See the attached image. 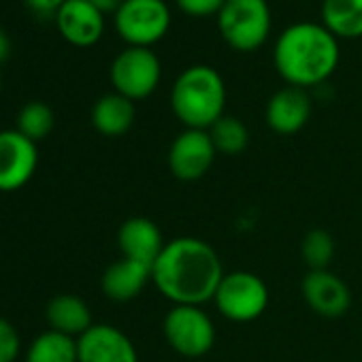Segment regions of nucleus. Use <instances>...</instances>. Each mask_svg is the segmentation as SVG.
Segmentation results:
<instances>
[{
  "label": "nucleus",
  "mask_w": 362,
  "mask_h": 362,
  "mask_svg": "<svg viewBox=\"0 0 362 362\" xmlns=\"http://www.w3.org/2000/svg\"><path fill=\"white\" fill-rule=\"evenodd\" d=\"M224 275L222 258L214 245L197 237L166 241L151 267V281L173 305L203 307L214 300Z\"/></svg>",
  "instance_id": "obj_1"
},
{
  "label": "nucleus",
  "mask_w": 362,
  "mask_h": 362,
  "mask_svg": "<svg viewBox=\"0 0 362 362\" xmlns=\"http://www.w3.org/2000/svg\"><path fill=\"white\" fill-rule=\"evenodd\" d=\"M273 62L288 86L303 90L320 86L337 69V37L324 24H292L279 35L273 49Z\"/></svg>",
  "instance_id": "obj_2"
},
{
  "label": "nucleus",
  "mask_w": 362,
  "mask_h": 362,
  "mask_svg": "<svg viewBox=\"0 0 362 362\" xmlns=\"http://www.w3.org/2000/svg\"><path fill=\"white\" fill-rule=\"evenodd\" d=\"M170 107L186 128L209 130L226 107V86L222 75L205 64L181 73L170 92Z\"/></svg>",
  "instance_id": "obj_3"
},
{
  "label": "nucleus",
  "mask_w": 362,
  "mask_h": 362,
  "mask_svg": "<svg viewBox=\"0 0 362 362\" xmlns=\"http://www.w3.org/2000/svg\"><path fill=\"white\" fill-rule=\"evenodd\" d=\"M218 28L233 49H258L271 33V9L267 0H226L218 13Z\"/></svg>",
  "instance_id": "obj_4"
},
{
  "label": "nucleus",
  "mask_w": 362,
  "mask_h": 362,
  "mask_svg": "<svg viewBox=\"0 0 362 362\" xmlns=\"http://www.w3.org/2000/svg\"><path fill=\"white\" fill-rule=\"evenodd\" d=\"M164 339L170 349L186 358H201L216 343V326L203 307L173 305L164 315Z\"/></svg>",
  "instance_id": "obj_5"
},
{
  "label": "nucleus",
  "mask_w": 362,
  "mask_h": 362,
  "mask_svg": "<svg viewBox=\"0 0 362 362\" xmlns=\"http://www.w3.org/2000/svg\"><path fill=\"white\" fill-rule=\"evenodd\" d=\"M218 311L230 322H254L269 307V288L252 271L226 273L214 296Z\"/></svg>",
  "instance_id": "obj_6"
},
{
  "label": "nucleus",
  "mask_w": 362,
  "mask_h": 362,
  "mask_svg": "<svg viewBox=\"0 0 362 362\" xmlns=\"http://www.w3.org/2000/svg\"><path fill=\"white\" fill-rule=\"evenodd\" d=\"M170 26V11L164 0H124L115 11V30L130 47H149Z\"/></svg>",
  "instance_id": "obj_7"
},
{
  "label": "nucleus",
  "mask_w": 362,
  "mask_h": 362,
  "mask_svg": "<svg viewBox=\"0 0 362 362\" xmlns=\"http://www.w3.org/2000/svg\"><path fill=\"white\" fill-rule=\"evenodd\" d=\"M160 77V60L149 47H126L111 64V83L115 92L132 103L151 96Z\"/></svg>",
  "instance_id": "obj_8"
},
{
  "label": "nucleus",
  "mask_w": 362,
  "mask_h": 362,
  "mask_svg": "<svg viewBox=\"0 0 362 362\" xmlns=\"http://www.w3.org/2000/svg\"><path fill=\"white\" fill-rule=\"evenodd\" d=\"M218 149L209 136V130H194L186 128L168 147V170L179 181H199L203 179L214 162Z\"/></svg>",
  "instance_id": "obj_9"
},
{
  "label": "nucleus",
  "mask_w": 362,
  "mask_h": 362,
  "mask_svg": "<svg viewBox=\"0 0 362 362\" xmlns=\"http://www.w3.org/2000/svg\"><path fill=\"white\" fill-rule=\"evenodd\" d=\"M39 164L37 143L16 130H0V192H16L33 179Z\"/></svg>",
  "instance_id": "obj_10"
},
{
  "label": "nucleus",
  "mask_w": 362,
  "mask_h": 362,
  "mask_svg": "<svg viewBox=\"0 0 362 362\" xmlns=\"http://www.w3.org/2000/svg\"><path fill=\"white\" fill-rule=\"evenodd\" d=\"M300 292L309 309L322 317H341L349 311V286L332 271H307L300 281Z\"/></svg>",
  "instance_id": "obj_11"
},
{
  "label": "nucleus",
  "mask_w": 362,
  "mask_h": 362,
  "mask_svg": "<svg viewBox=\"0 0 362 362\" xmlns=\"http://www.w3.org/2000/svg\"><path fill=\"white\" fill-rule=\"evenodd\" d=\"M79 362H139L134 343L111 324H94L77 339Z\"/></svg>",
  "instance_id": "obj_12"
},
{
  "label": "nucleus",
  "mask_w": 362,
  "mask_h": 362,
  "mask_svg": "<svg viewBox=\"0 0 362 362\" xmlns=\"http://www.w3.org/2000/svg\"><path fill=\"white\" fill-rule=\"evenodd\" d=\"M60 35L75 47H92L105 33V13L90 0H66L56 13Z\"/></svg>",
  "instance_id": "obj_13"
},
{
  "label": "nucleus",
  "mask_w": 362,
  "mask_h": 362,
  "mask_svg": "<svg viewBox=\"0 0 362 362\" xmlns=\"http://www.w3.org/2000/svg\"><path fill=\"white\" fill-rule=\"evenodd\" d=\"M117 245H119L124 258L153 267V262L162 254L166 241H164L162 230L158 228V224L153 220L143 218V216H134V218H128L119 226Z\"/></svg>",
  "instance_id": "obj_14"
},
{
  "label": "nucleus",
  "mask_w": 362,
  "mask_h": 362,
  "mask_svg": "<svg viewBox=\"0 0 362 362\" xmlns=\"http://www.w3.org/2000/svg\"><path fill=\"white\" fill-rule=\"evenodd\" d=\"M264 115L273 132L296 134L311 117V96L303 88L288 86L271 96Z\"/></svg>",
  "instance_id": "obj_15"
},
{
  "label": "nucleus",
  "mask_w": 362,
  "mask_h": 362,
  "mask_svg": "<svg viewBox=\"0 0 362 362\" xmlns=\"http://www.w3.org/2000/svg\"><path fill=\"white\" fill-rule=\"evenodd\" d=\"M149 281H151V267L130 258H122L107 267L100 279V288L107 298L115 303H128L136 298Z\"/></svg>",
  "instance_id": "obj_16"
},
{
  "label": "nucleus",
  "mask_w": 362,
  "mask_h": 362,
  "mask_svg": "<svg viewBox=\"0 0 362 362\" xmlns=\"http://www.w3.org/2000/svg\"><path fill=\"white\" fill-rule=\"evenodd\" d=\"M45 317H47L52 330H58V332L75 337V339H79L83 332H88L94 326L90 305L77 294L54 296L47 303Z\"/></svg>",
  "instance_id": "obj_17"
},
{
  "label": "nucleus",
  "mask_w": 362,
  "mask_h": 362,
  "mask_svg": "<svg viewBox=\"0 0 362 362\" xmlns=\"http://www.w3.org/2000/svg\"><path fill=\"white\" fill-rule=\"evenodd\" d=\"M134 124V103L117 92L105 94L92 107V126L105 136H122Z\"/></svg>",
  "instance_id": "obj_18"
},
{
  "label": "nucleus",
  "mask_w": 362,
  "mask_h": 362,
  "mask_svg": "<svg viewBox=\"0 0 362 362\" xmlns=\"http://www.w3.org/2000/svg\"><path fill=\"white\" fill-rule=\"evenodd\" d=\"M322 22L334 37H362V0H324Z\"/></svg>",
  "instance_id": "obj_19"
},
{
  "label": "nucleus",
  "mask_w": 362,
  "mask_h": 362,
  "mask_svg": "<svg viewBox=\"0 0 362 362\" xmlns=\"http://www.w3.org/2000/svg\"><path fill=\"white\" fill-rule=\"evenodd\" d=\"M26 362H79L77 339L49 328L30 343Z\"/></svg>",
  "instance_id": "obj_20"
},
{
  "label": "nucleus",
  "mask_w": 362,
  "mask_h": 362,
  "mask_svg": "<svg viewBox=\"0 0 362 362\" xmlns=\"http://www.w3.org/2000/svg\"><path fill=\"white\" fill-rule=\"evenodd\" d=\"M209 136L218 153H224V156H239L241 151H245L250 143L247 126L239 117H233V115H222L209 128Z\"/></svg>",
  "instance_id": "obj_21"
},
{
  "label": "nucleus",
  "mask_w": 362,
  "mask_h": 362,
  "mask_svg": "<svg viewBox=\"0 0 362 362\" xmlns=\"http://www.w3.org/2000/svg\"><path fill=\"white\" fill-rule=\"evenodd\" d=\"M54 124H56L54 111L45 103H28L22 107L18 115V130L35 143L49 136Z\"/></svg>",
  "instance_id": "obj_22"
},
{
  "label": "nucleus",
  "mask_w": 362,
  "mask_h": 362,
  "mask_svg": "<svg viewBox=\"0 0 362 362\" xmlns=\"http://www.w3.org/2000/svg\"><path fill=\"white\" fill-rule=\"evenodd\" d=\"M300 256L303 262L309 267V271H324L334 258V239L330 233L322 228H313L303 237L300 243Z\"/></svg>",
  "instance_id": "obj_23"
},
{
  "label": "nucleus",
  "mask_w": 362,
  "mask_h": 362,
  "mask_svg": "<svg viewBox=\"0 0 362 362\" xmlns=\"http://www.w3.org/2000/svg\"><path fill=\"white\" fill-rule=\"evenodd\" d=\"M20 347L22 341L16 326L9 320L0 317V362H13L20 356Z\"/></svg>",
  "instance_id": "obj_24"
},
{
  "label": "nucleus",
  "mask_w": 362,
  "mask_h": 362,
  "mask_svg": "<svg viewBox=\"0 0 362 362\" xmlns=\"http://www.w3.org/2000/svg\"><path fill=\"white\" fill-rule=\"evenodd\" d=\"M224 3L226 0H177V7L192 18H207L218 16Z\"/></svg>",
  "instance_id": "obj_25"
},
{
  "label": "nucleus",
  "mask_w": 362,
  "mask_h": 362,
  "mask_svg": "<svg viewBox=\"0 0 362 362\" xmlns=\"http://www.w3.org/2000/svg\"><path fill=\"white\" fill-rule=\"evenodd\" d=\"M24 3L28 9H33L39 16H56L66 0H24Z\"/></svg>",
  "instance_id": "obj_26"
},
{
  "label": "nucleus",
  "mask_w": 362,
  "mask_h": 362,
  "mask_svg": "<svg viewBox=\"0 0 362 362\" xmlns=\"http://www.w3.org/2000/svg\"><path fill=\"white\" fill-rule=\"evenodd\" d=\"M90 3L94 5V7H98L103 13H109V11H117L119 9V5L124 3V0H90Z\"/></svg>",
  "instance_id": "obj_27"
},
{
  "label": "nucleus",
  "mask_w": 362,
  "mask_h": 362,
  "mask_svg": "<svg viewBox=\"0 0 362 362\" xmlns=\"http://www.w3.org/2000/svg\"><path fill=\"white\" fill-rule=\"evenodd\" d=\"M9 54H11V41L7 39V35L3 30H0V62H3Z\"/></svg>",
  "instance_id": "obj_28"
},
{
  "label": "nucleus",
  "mask_w": 362,
  "mask_h": 362,
  "mask_svg": "<svg viewBox=\"0 0 362 362\" xmlns=\"http://www.w3.org/2000/svg\"><path fill=\"white\" fill-rule=\"evenodd\" d=\"M0 88H3V81H0Z\"/></svg>",
  "instance_id": "obj_29"
}]
</instances>
